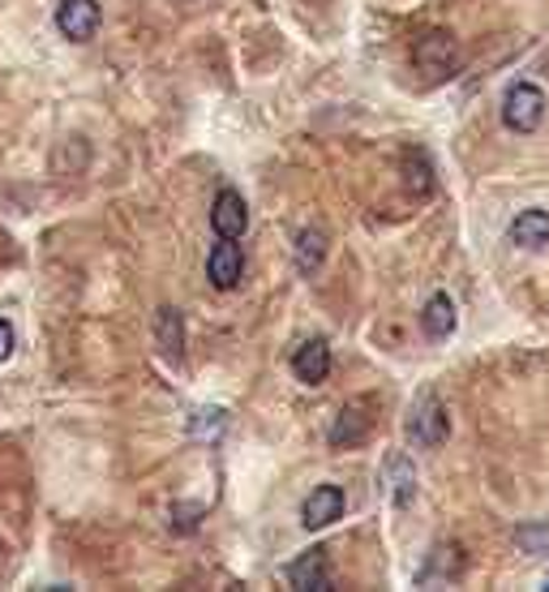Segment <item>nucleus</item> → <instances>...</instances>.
I'll use <instances>...</instances> for the list:
<instances>
[{"label": "nucleus", "instance_id": "nucleus-12", "mask_svg": "<svg viewBox=\"0 0 549 592\" xmlns=\"http://www.w3.org/2000/svg\"><path fill=\"white\" fill-rule=\"evenodd\" d=\"M455 301L446 297V292H433L430 301H426V310H421V326H426V335L430 340H446V335H455Z\"/></svg>", "mask_w": 549, "mask_h": 592}, {"label": "nucleus", "instance_id": "nucleus-4", "mask_svg": "<svg viewBox=\"0 0 549 592\" xmlns=\"http://www.w3.org/2000/svg\"><path fill=\"white\" fill-rule=\"evenodd\" d=\"M99 22H104L99 0H61V9H56V26H61V35L74 43L95 40Z\"/></svg>", "mask_w": 549, "mask_h": 592}, {"label": "nucleus", "instance_id": "nucleus-8", "mask_svg": "<svg viewBox=\"0 0 549 592\" xmlns=\"http://www.w3.org/2000/svg\"><path fill=\"white\" fill-rule=\"evenodd\" d=\"M288 584H292V589H305V592L335 589V575H331V567H326V553L322 550L301 553V558L288 567Z\"/></svg>", "mask_w": 549, "mask_h": 592}, {"label": "nucleus", "instance_id": "nucleus-14", "mask_svg": "<svg viewBox=\"0 0 549 592\" xmlns=\"http://www.w3.org/2000/svg\"><path fill=\"white\" fill-rule=\"evenodd\" d=\"M387 481H391L395 507H408V503L417 498V469H412V460H408V455H399V451H395L391 460H387Z\"/></svg>", "mask_w": 549, "mask_h": 592}, {"label": "nucleus", "instance_id": "nucleus-11", "mask_svg": "<svg viewBox=\"0 0 549 592\" xmlns=\"http://www.w3.org/2000/svg\"><path fill=\"white\" fill-rule=\"evenodd\" d=\"M155 344L168 360H181L185 356V317H181V310L163 305L155 314Z\"/></svg>", "mask_w": 549, "mask_h": 592}, {"label": "nucleus", "instance_id": "nucleus-9", "mask_svg": "<svg viewBox=\"0 0 549 592\" xmlns=\"http://www.w3.org/2000/svg\"><path fill=\"white\" fill-rule=\"evenodd\" d=\"M292 374H297V383H305V387H322L326 374H331V348H326V340H305V344L292 353Z\"/></svg>", "mask_w": 549, "mask_h": 592}, {"label": "nucleus", "instance_id": "nucleus-16", "mask_svg": "<svg viewBox=\"0 0 549 592\" xmlns=\"http://www.w3.org/2000/svg\"><path fill=\"white\" fill-rule=\"evenodd\" d=\"M464 575V550L460 546H433L430 567L421 571V580L433 584V580H460Z\"/></svg>", "mask_w": 549, "mask_h": 592}, {"label": "nucleus", "instance_id": "nucleus-13", "mask_svg": "<svg viewBox=\"0 0 549 592\" xmlns=\"http://www.w3.org/2000/svg\"><path fill=\"white\" fill-rule=\"evenodd\" d=\"M331 446L335 451H348V446H360L365 438H369V417H365V408H344L340 417H335V426H331Z\"/></svg>", "mask_w": 549, "mask_h": 592}, {"label": "nucleus", "instance_id": "nucleus-17", "mask_svg": "<svg viewBox=\"0 0 549 592\" xmlns=\"http://www.w3.org/2000/svg\"><path fill=\"white\" fill-rule=\"evenodd\" d=\"M224 430H228V412L224 408H197L190 417V438H197V442H215Z\"/></svg>", "mask_w": 549, "mask_h": 592}, {"label": "nucleus", "instance_id": "nucleus-20", "mask_svg": "<svg viewBox=\"0 0 549 592\" xmlns=\"http://www.w3.org/2000/svg\"><path fill=\"white\" fill-rule=\"evenodd\" d=\"M9 353H13V326L0 317V360H9Z\"/></svg>", "mask_w": 549, "mask_h": 592}, {"label": "nucleus", "instance_id": "nucleus-5", "mask_svg": "<svg viewBox=\"0 0 549 592\" xmlns=\"http://www.w3.org/2000/svg\"><path fill=\"white\" fill-rule=\"evenodd\" d=\"M245 276V254L233 237H219V245L206 254V279L219 288V292H233Z\"/></svg>", "mask_w": 549, "mask_h": 592}, {"label": "nucleus", "instance_id": "nucleus-2", "mask_svg": "<svg viewBox=\"0 0 549 592\" xmlns=\"http://www.w3.org/2000/svg\"><path fill=\"white\" fill-rule=\"evenodd\" d=\"M503 120H507V129H515V133H532L546 120V95H541V86L515 82L507 90V99H503Z\"/></svg>", "mask_w": 549, "mask_h": 592}, {"label": "nucleus", "instance_id": "nucleus-21", "mask_svg": "<svg viewBox=\"0 0 549 592\" xmlns=\"http://www.w3.org/2000/svg\"><path fill=\"white\" fill-rule=\"evenodd\" d=\"M541 589H549V575H546V584H541Z\"/></svg>", "mask_w": 549, "mask_h": 592}, {"label": "nucleus", "instance_id": "nucleus-3", "mask_svg": "<svg viewBox=\"0 0 549 592\" xmlns=\"http://www.w3.org/2000/svg\"><path fill=\"white\" fill-rule=\"evenodd\" d=\"M408 434H412L417 446H438V442H446L451 417H446V403H442L438 395L426 391L412 403V412H408Z\"/></svg>", "mask_w": 549, "mask_h": 592}, {"label": "nucleus", "instance_id": "nucleus-1", "mask_svg": "<svg viewBox=\"0 0 549 592\" xmlns=\"http://www.w3.org/2000/svg\"><path fill=\"white\" fill-rule=\"evenodd\" d=\"M412 65L430 82H442L464 65V52H460V43L451 40L446 31H430V35H421L412 43Z\"/></svg>", "mask_w": 549, "mask_h": 592}, {"label": "nucleus", "instance_id": "nucleus-18", "mask_svg": "<svg viewBox=\"0 0 549 592\" xmlns=\"http://www.w3.org/2000/svg\"><path fill=\"white\" fill-rule=\"evenodd\" d=\"M403 172H408V185L417 181V194H430L433 190V168L430 159H426V151H412V155L403 159Z\"/></svg>", "mask_w": 549, "mask_h": 592}, {"label": "nucleus", "instance_id": "nucleus-7", "mask_svg": "<svg viewBox=\"0 0 549 592\" xmlns=\"http://www.w3.org/2000/svg\"><path fill=\"white\" fill-rule=\"evenodd\" d=\"M211 228H215L219 237H233V240L245 237V228H249V206H245V197L236 194V190H219V194H215V202H211Z\"/></svg>", "mask_w": 549, "mask_h": 592}, {"label": "nucleus", "instance_id": "nucleus-6", "mask_svg": "<svg viewBox=\"0 0 549 592\" xmlns=\"http://www.w3.org/2000/svg\"><path fill=\"white\" fill-rule=\"evenodd\" d=\"M344 507H348V498H344L340 485H317V489H310V498H305V507H301V524H305L310 532H317V528L344 519Z\"/></svg>", "mask_w": 549, "mask_h": 592}, {"label": "nucleus", "instance_id": "nucleus-15", "mask_svg": "<svg viewBox=\"0 0 549 592\" xmlns=\"http://www.w3.org/2000/svg\"><path fill=\"white\" fill-rule=\"evenodd\" d=\"M326 233L322 228H301L297 233V271L301 276H314L317 267H322V258H326Z\"/></svg>", "mask_w": 549, "mask_h": 592}, {"label": "nucleus", "instance_id": "nucleus-10", "mask_svg": "<svg viewBox=\"0 0 549 592\" xmlns=\"http://www.w3.org/2000/svg\"><path fill=\"white\" fill-rule=\"evenodd\" d=\"M510 245H519V249H546L549 245V215L546 211H519L515 219H510Z\"/></svg>", "mask_w": 549, "mask_h": 592}, {"label": "nucleus", "instance_id": "nucleus-19", "mask_svg": "<svg viewBox=\"0 0 549 592\" xmlns=\"http://www.w3.org/2000/svg\"><path fill=\"white\" fill-rule=\"evenodd\" d=\"M515 546H519L524 553H546L549 528H519V532H515Z\"/></svg>", "mask_w": 549, "mask_h": 592}]
</instances>
